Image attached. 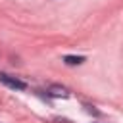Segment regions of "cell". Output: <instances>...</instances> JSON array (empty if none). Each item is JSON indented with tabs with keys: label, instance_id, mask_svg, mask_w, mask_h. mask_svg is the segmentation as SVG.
<instances>
[{
	"label": "cell",
	"instance_id": "cell-3",
	"mask_svg": "<svg viewBox=\"0 0 123 123\" xmlns=\"http://www.w3.org/2000/svg\"><path fill=\"white\" fill-rule=\"evenodd\" d=\"M63 62H65L67 65H79V63L85 62V58H83V56H65Z\"/></svg>",
	"mask_w": 123,
	"mask_h": 123
},
{
	"label": "cell",
	"instance_id": "cell-1",
	"mask_svg": "<svg viewBox=\"0 0 123 123\" xmlns=\"http://www.w3.org/2000/svg\"><path fill=\"white\" fill-rule=\"evenodd\" d=\"M0 83H4L6 86H10V88H13V90H25V88H27L25 81H21V79H17V77H12V75H8V73H0Z\"/></svg>",
	"mask_w": 123,
	"mask_h": 123
},
{
	"label": "cell",
	"instance_id": "cell-2",
	"mask_svg": "<svg viewBox=\"0 0 123 123\" xmlns=\"http://www.w3.org/2000/svg\"><path fill=\"white\" fill-rule=\"evenodd\" d=\"M48 96H52V98H67V96H69V90H67L65 86L52 85V86L48 88Z\"/></svg>",
	"mask_w": 123,
	"mask_h": 123
}]
</instances>
